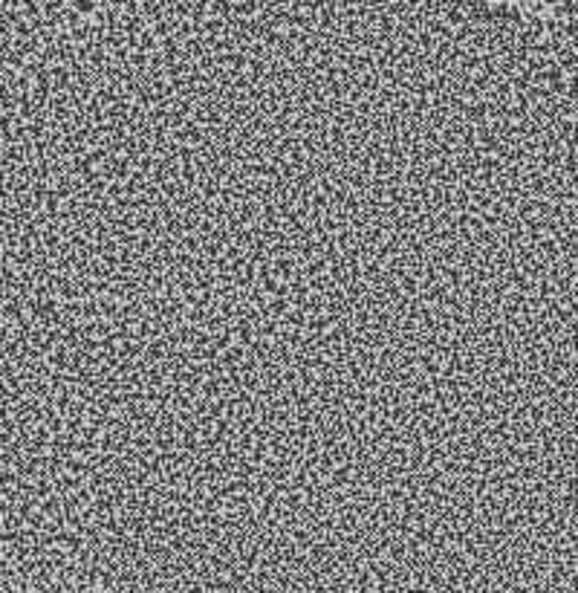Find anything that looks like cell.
Wrapping results in <instances>:
<instances>
[{"mask_svg": "<svg viewBox=\"0 0 578 593\" xmlns=\"http://www.w3.org/2000/svg\"><path fill=\"white\" fill-rule=\"evenodd\" d=\"M173 3L182 0H110L107 9L90 12L81 26L113 29L136 24ZM460 3H469L494 21L517 26L538 49L547 52V64H555L558 70L578 61V9L572 0H460Z\"/></svg>", "mask_w": 578, "mask_h": 593, "instance_id": "cell-1", "label": "cell"}]
</instances>
